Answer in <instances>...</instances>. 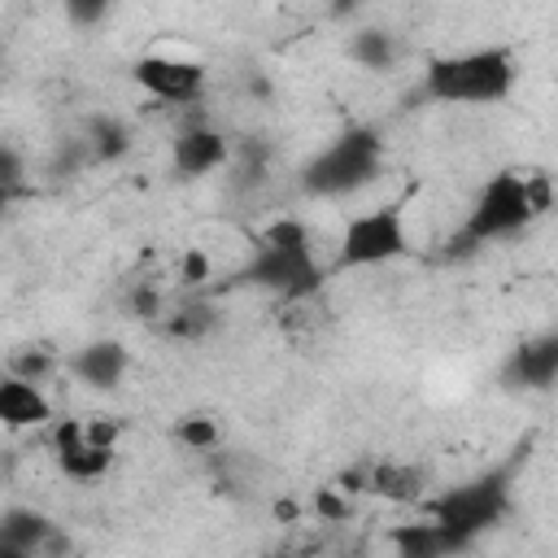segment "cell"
Segmentation results:
<instances>
[{
  "label": "cell",
  "mask_w": 558,
  "mask_h": 558,
  "mask_svg": "<svg viewBox=\"0 0 558 558\" xmlns=\"http://www.w3.org/2000/svg\"><path fill=\"white\" fill-rule=\"evenodd\" d=\"M227 157H231V144H227V135L214 131L209 122L183 126V131L174 135V153H170V161H174V170H179L183 179H201V174L227 166Z\"/></svg>",
  "instance_id": "cell-8"
},
{
  "label": "cell",
  "mask_w": 558,
  "mask_h": 558,
  "mask_svg": "<svg viewBox=\"0 0 558 558\" xmlns=\"http://www.w3.org/2000/svg\"><path fill=\"white\" fill-rule=\"evenodd\" d=\"M514 57L506 48H471L436 57L423 74V96L440 105H497L514 92Z\"/></svg>",
  "instance_id": "cell-3"
},
{
  "label": "cell",
  "mask_w": 558,
  "mask_h": 558,
  "mask_svg": "<svg viewBox=\"0 0 558 558\" xmlns=\"http://www.w3.org/2000/svg\"><path fill=\"white\" fill-rule=\"evenodd\" d=\"M392 545H397V558H453V541L427 519V523H401L392 532Z\"/></svg>",
  "instance_id": "cell-14"
},
{
  "label": "cell",
  "mask_w": 558,
  "mask_h": 558,
  "mask_svg": "<svg viewBox=\"0 0 558 558\" xmlns=\"http://www.w3.org/2000/svg\"><path fill=\"white\" fill-rule=\"evenodd\" d=\"M57 532H61V527H57L48 514L31 510V506H9V510L0 514V541H4L9 549H17L22 558H44V549H48V541H52Z\"/></svg>",
  "instance_id": "cell-13"
},
{
  "label": "cell",
  "mask_w": 558,
  "mask_h": 558,
  "mask_svg": "<svg viewBox=\"0 0 558 558\" xmlns=\"http://www.w3.org/2000/svg\"><path fill=\"white\" fill-rule=\"evenodd\" d=\"M510 510V471L475 475L432 501V523L453 541V549H466L480 532H488Z\"/></svg>",
  "instance_id": "cell-5"
},
{
  "label": "cell",
  "mask_w": 558,
  "mask_h": 558,
  "mask_svg": "<svg viewBox=\"0 0 558 558\" xmlns=\"http://www.w3.org/2000/svg\"><path fill=\"white\" fill-rule=\"evenodd\" d=\"M52 418V401L44 397L39 384L4 375L0 379V427L9 432H26V427H44Z\"/></svg>",
  "instance_id": "cell-11"
},
{
  "label": "cell",
  "mask_w": 558,
  "mask_h": 558,
  "mask_svg": "<svg viewBox=\"0 0 558 558\" xmlns=\"http://www.w3.org/2000/svg\"><path fill=\"white\" fill-rule=\"evenodd\" d=\"M349 57L362 65V70H392L397 61V35L379 31V26H366L349 39Z\"/></svg>",
  "instance_id": "cell-16"
},
{
  "label": "cell",
  "mask_w": 558,
  "mask_h": 558,
  "mask_svg": "<svg viewBox=\"0 0 558 558\" xmlns=\"http://www.w3.org/2000/svg\"><path fill=\"white\" fill-rule=\"evenodd\" d=\"M52 371V357L44 353V349H26V353H17L13 357V371L9 375H17V379H31V384H39L44 375Z\"/></svg>",
  "instance_id": "cell-20"
},
{
  "label": "cell",
  "mask_w": 558,
  "mask_h": 558,
  "mask_svg": "<svg viewBox=\"0 0 558 558\" xmlns=\"http://www.w3.org/2000/svg\"><path fill=\"white\" fill-rule=\"evenodd\" d=\"M549 209V179L545 174H519V170H501L493 174L480 196L466 209V222L458 231V240H449V257L453 253H475L488 240H506L514 231H523L536 214Z\"/></svg>",
  "instance_id": "cell-1"
},
{
  "label": "cell",
  "mask_w": 558,
  "mask_h": 558,
  "mask_svg": "<svg viewBox=\"0 0 558 558\" xmlns=\"http://www.w3.org/2000/svg\"><path fill=\"white\" fill-rule=\"evenodd\" d=\"M22 179H26L22 157H17L9 144H0V192H4V196H13V192L22 187Z\"/></svg>",
  "instance_id": "cell-21"
},
{
  "label": "cell",
  "mask_w": 558,
  "mask_h": 558,
  "mask_svg": "<svg viewBox=\"0 0 558 558\" xmlns=\"http://www.w3.org/2000/svg\"><path fill=\"white\" fill-rule=\"evenodd\" d=\"M410 253V235H405V218L397 205L371 209L349 218L344 235H340V253H336V270H366V266H384Z\"/></svg>",
  "instance_id": "cell-6"
},
{
  "label": "cell",
  "mask_w": 558,
  "mask_h": 558,
  "mask_svg": "<svg viewBox=\"0 0 558 558\" xmlns=\"http://www.w3.org/2000/svg\"><path fill=\"white\" fill-rule=\"evenodd\" d=\"M314 510H318L323 519H344V514H349V506L336 497V488H323V493L314 497Z\"/></svg>",
  "instance_id": "cell-25"
},
{
  "label": "cell",
  "mask_w": 558,
  "mask_h": 558,
  "mask_svg": "<svg viewBox=\"0 0 558 558\" xmlns=\"http://www.w3.org/2000/svg\"><path fill=\"white\" fill-rule=\"evenodd\" d=\"M174 436H179V445H187V449H214V445H218V423L205 418V414H187V418H179Z\"/></svg>",
  "instance_id": "cell-18"
},
{
  "label": "cell",
  "mask_w": 558,
  "mask_h": 558,
  "mask_svg": "<svg viewBox=\"0 0 558 558\" xmlns=\"http://www.w3.org/2000/svg\"><path fill=\"white\" fill-rule=\"evenodd\" d=\"M131 305L140 310V318H157V305H161V301H157V292H153V288H140V292L131 296Z\"/></svg>",
  "instance_id": "cell-26"
},
{
  "label": "cell",
  "mask_w": 558,
  "mask_h": 558,
  "mask_svg": "<svg viewBox=\"0 0 558 558\" xmlns=\"http://www.w3.org/2000/svg\"><path fill=\"white\" fill-rule=\"evenodd\" d=\"M366 488H371V493H384V497H392V501H414V497L423 493V475H418L414 466H392V462H384V466L371 471Z\"/></svg>",
  "instance_id": "cell-17"
},
{
  "label": "cell",
  "mask_w": 558,
  "mask_h": 558,
  "mask_svg": "<svg viewBox=\"0 0 558 558\" xmlns=\"http://www.w3.org/2000/svg\"><path fill=\"white\" fill-rule=\"evenodd\" d=\"M105 13H109L105 0H70V4H65V17L78 22V26H92V22H100Z\"/></svg>",
  "instance_id": "cell-23"
},
{
  "label": "cell",
  "mask_w": 558,
  "mask_h": 558,
  "mask_svg": "<svg viewBox=\"0 0 558 558\" xmlns=\"http://www.w3.org/2000/svg\"><path fill=\"white\" fill-rule=\"evenodd\" d=\"M179 275H183V283H205V279H209V257H205L201 248H187Z\"/></svg>",
  "instance_id": "cell-24"
},
{
  "label": "cell",
  "mask_w": 558,
  "mask_h": 558,
  "mask_svg": "<svg viewBox=\"0 0 558 558\" xmlns=\"http://www.w3.org/2000/svg\"><path fill=\"white\" fill-rule=\"evenodd\" d=\"M244 283L279 292L283 301H301L323 283V270L314 262V244H310V227L301 218H279L262 231L253 262L240 270Z\"/></svg>",
  "instance_id": "cell-2"
},
{
  "label": "cell",
  "mask_w": 558,
  "mask_h": 558,
  "mask_svg": "<svg viewBox=\"0 0 558 558\" xmlns=\"http://www.w3.org/2000/svg\"><path fill=\"white\" fill-rule=\"evenodd\" d=\"M118 432H122L118 418H92V423H83V440L96 445V449H113L118 445Z\"/></svg>",
  "instance_id": "cell-22"
},
{
  "label": "cell",
  "mask_w": 558,
  "mask_h": 558,
  "mask_svg": "<svg viewBox=\"0 0 558 558\" xmlns=\"http://www.w3.org/2000/svg\"><path fill=\"white\" fill-rule=\"evenodd\" d=\"M209 327H214V310H205V305H187V310H179V314L166 323V331H170V336H179V340L205 336Z\"/></svg>",
  "instance_id": "cell-19"
},
{
  "label": "cell",
  "mask_w": 558,
  "mask_h": 558,
  "mask_svg": "<svg viewBox=\"0 0 558 558\" xmlns=\"http://www.w3.org/2000/svg\"><path fill=\"white\" fill-rule=\"evenodd\" d=\"M126 366H131V353H126L122 340H92V344H83V349L70 357V371H74L87 388H96V392H113V388L122 384Z\"/></svg>",
  "instance_id": "cell-10"
},
{
  "label": "cell",
  "mask_w": 558,
  "mask_h": 558,
  "mask_svg": "<svg viewBox=\"0 0 558 558\" xmlns=\"http://www.w3.org/2000/svg\"><path fill=\"white\" fill-rule=\"evenodd\" d=\"M379 161H384V140L379 131L371 126H349L340 131L327 148H318L305 170H301V192L305 196H318V201H331V196H349L357 187H366L375 174H379Z\"/></svg>",
  "instance_id": "cell-4"
},
{
  "label": "cell",
  "mask_w": 558,
  "mask_h": 558,
  "mask_svg": "<svg viewBox=\"0 0 558 558\" xmlns=\"http://www.w3.org/2000/svg\"><path fill=\"white\" fill-rule=\"evenodd\" d=\"M558 375V340L554 336H541V340H527L510 353L501 379L510 388H549Z\"/></svg>",
  "instance_id": "cell-12"
},
{
  "label": "cell",
  "mask_w": 558,
  "mask_h": 558,
  "mask_svg": "<svg viewBox=\"0 0 558 558\" xmlns=\"http://www.w3.org/2000/svg\"><path fill=\"white\" fill-rule=\"evenodd\" d=\"M83 144H87V157L92 161H118L126 148H131V131L118 122V118H92L87 131H83Z\"/></svg>",
  "instance_id": "cell-15"
},
{
  "label": "cell",
  "mask_w": 558,
  "mask_h": 558,
  "mask_svg": "<svg viewBox=\"0 0 558 558\" xmlns=\"http://www.w3.org/2000/svg\"><path fill=\"white\" fill-rule=\"evenodd\" d=\"M4 201H9V196H4V192H0V209H4Z\"/></svg>",
  "instance_id": "cell-27"
},
{
  "label": "cell",
  "mask_w": 558,
  "mask_h": 558,
  "mask_svg": "<svg viewBox=\"0 0 558 558\" xmlns=\"http://www.w3.org/2000/svg\"><path fill=\"white\" fill-rule=\"evenodd\" d=\"M131 74L153 100H166V105H196L205 96V65L187 57L148 52L131 65Z\"/></svg>",
  "instance_id": "cell-7"
},
{
  "label": "cell",
  "mask_w": 558,
  "mask_h": 558,
  "mask_svg": "<svg viewBox=\"0 0 558 558\" xmlns=\"http://www.w3.org/2000/svg\"><path fill=\"white\" fill-rule=\"evenodd\" d=\"M52 445H57V466L70 475V480H96L113 466V449H96L83 440V423L78 418H65L52 427Z\"/></svg>",
  "instance_id": "cell-9"
}]
</instances>
